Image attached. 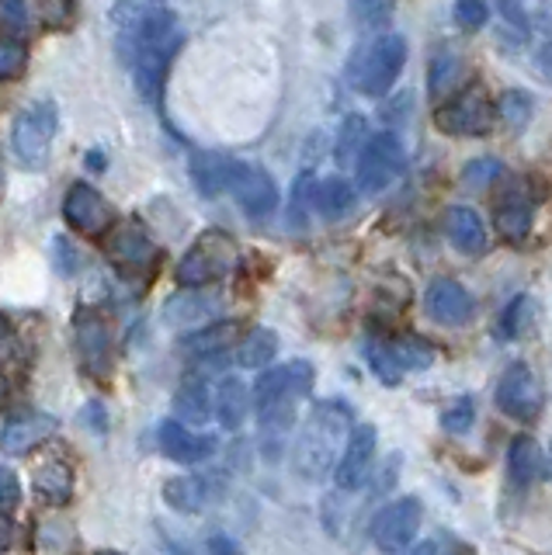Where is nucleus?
I'll list each match as a JSON object with an SVG mask.
<instances>
[{
  "instance_id": "obj_9",
  "label": "nucleus",
  "mask_w": 552,
  "mask_h": 555,
  "mask_svg": "<svg viewBox=\"0 0 552 555\" xmlns=\"http://www.w3.org/2000/svg\"><path fill=\"white\" fill-rule=\"evenodd\" d=\"M421 520H424L421 500L400 496V500L386 503V507L378 511L375 520H372V542H375V548L386 552V555H403L410 548L413 538H418Z\"/></svg>"
},
{
  "instance_id": "obj_12",
  "label": "nucleus",
  "mask_w": 552,
  "mask_h": 555,
  "mask_svg": "<svg viewBox=\"0 0 552 555\" xmlns=\"http://www.w3.org/2000/svg\"><path fill=\"white\" fill-rule=\"evenodd\" d=\"M63 219L70 222L77 233H84V236H101L115 222L112 219V205L105 202V195H101L98 188L84 184V181L70 184V191H66Z\"/></svg>"
},
{
  "instance_id": "obj_22",
  "label": "nucleus",
  "mask_w": 552,
  "mask_h": 555,
  "mask_svg": "<svg viewBox=\"0 0 552 555\" xmlns=\"http://www.w3.org/2000/svg\"><path fill=\"white\" fill-rule=\"evenodd\" d=\"M247 406H251V392L247 386L240 382L236 375H227L219 378V389L213 396V413L216 421L227 427V430H236L240 424L247 421Z\"/></svg>"
},
{
  "instance_id": "obj_35",
  "label": "nucleus",
  "mask_w": 552,
  "mask_h": 555,
  "mask_svg": "<svg viewBox=\"0 0 552 555\" xmlns=\"http://www.w3.org/2000/svg\"><path fill=\"white\" fill-rule=\"evenodd\" d=\"M497 112H500V118H504L508 129L522 132L525 121L531 118V94H525V91H504V94H500Z\"/></svg>"
},
{
  "instance_id": "obj_26",
  "label": "nucleus",
  "mask_w": 552,
  "mask_h": 555,
  "mask_svg": "<svg viewBox=\"0 0 552 555\" xmlns=\"http://www.w3.org/2000/svg\"><path fill=\"white\" fill-rule=\"evenodd\" d=\"M313 205L317 212L326 219H341L351 212L355 205V188L344 181V178H326L313 188Z\"/></svg>"
},
{
  "instance_id": "obj_41",
  "label": "nucleus",
  "mask_w": 552,
  "mask_h": 555,
  "mask_svg": "<svg viewBox=\"0 0 552 555\" xmlns=\"http://www.w3.org/2000/svg\"><path fill=\"white\" fill-rule=\"evenodd\" d=\"M393 4H355L351 14L361 22V28H383L389 17H393Z\"/></svg>"
},
{
  "instance_id": "obj_28",
  "label": "nucleus",
  "mask_w": 552,
  "mask_h": 555,
  "mask_svg": "<svg viewBox=\"0 0 552 555\" xmlns=\"http://www.w3.org/2000/svg\"><path fill=\"white\" fill-rule=\"evenodd\" d=\"M175 413H178V424H205L213 413V396L202 382H184L175 396Z\"/></svg>"
},
{
  "instance_id": "obj_1",
  "label": "nucleus",
  "mask_w": 552,
  "mask_h": 555,
  "mask_svg": "<svg viewBox=\"0 0 552 555\" xmlns=\"http://www.w3.org/2000/svg\"><path fill=\"white\" fill-rule=\"evenodd\" d=\"M309 389H313V364L309 361H285L279 369H268L254 382L251 392L261 430L271 438H282L296 424V406L309 396Z\"/></svg>"
},
{
  "instance_id": "obj_11",
  "label": "nucleus",
  "mask_w": 552,
  "mask_h": 555,
  "mask_svg": "<svg viewBox=\"0 0 552 555\" xmlns=\"http://www.w3.org/2000/svg\"><path fill=\"white\" fill-rule=\"evenodd\" d=\"M497 406L504 410L511 421L517 424H531L539 421V413L545 406V392H542V382L535 375L528 364H511V369L500 375L497 382Z\"/></svg>"
},
{
  "instance_id": "obj_14",
  "label": "nucleus",
  "mask_w": 552,
  "mask_h": 555,
  "mask_svg": "<svg viewBox=\"0 0 552 555\" xmlns=\"http://www.w3.org/2000/svg\"><path fill=\"white\" fill-rule=\"evenodd\" d=\"M424 309L435 323L459 326L473 317L476 302H473L470 288H465L462 282H455V278H438V282H431V288L424 295Z\"/></svg>"
},
{
  "instance_id": "obj_49",
  "label": "nucleus",
  "mask_w": 552,
  "mask_h": 555,
  "mask_svg": "<svg viewBox=\"0 0 552 555\" xmlns=\"http://www.w3.org/2000/svg\"><path fill=\"white\" fill-rule=\"evenodd\" d=\"M94 555H123V552H112V548H101V552H94Z\"/></svg>"
},
{
  "instance_id": "obj_23",
  "label": "nucleus",
  "mask_w": 552,
  "mask_h": 555,
  "mask_svg": "<svg viewBox=\"0 0 552 555\" xmlns=\"http://www.w3.org/2000/svg\"><path fill=\"white\" fill-rule=\"evenodd\" d=\"M36 493L46 500V503H66L74 496V473L70 465L53 459V462H42L36 468Z\"/></svg>"
},
{
  "instance_id": "obj_31",
  "label": "nucleus",
  "mask_w": 552,
  "mask_h": 555,
  "mask_svg": "<svg viewBox=\"0 0 552 555\" xmlns=\"http://www.w3.org/2000/svg\"><path fill=\"white\" fill-rule=\"evenodd\" d=\"M459 77H462V60L455 56L452 49H441L435 60H431V69H427V91H431V98L435 101H441L452 87L459 83Z\"/></svg>"
},
{
  "instance_id": "obj_19",
  "label": "nucleus",
  "mask_w": 552,
  "mask_h": 555,
  "mask_svg": "<svg viewBox=\"0 0 552 555\" xmlns=\"http://www.w3.org/2000/svg\"><path fill=\"white\" fill-rule=\"evenodd\" d=\"M493 216H497V230L508 243H525L531 233V205L525 198L522 188H508L504 195H497L493 202Z\"/></svg>"
},
{
  "instance_id": "obj_17",
  "label": "nucleus",
  "mask_w": 552,
  "mask_h": 555,
  "mask_svg": "<svg viewBox=\"0 0 552 555\" xmlns=\"http://www.w3.org/2000/svg\"><path fill=\"white\" fill-rule=\"evenodd\" d=\"M56 434V416L39 413V410H28L11 416L4 424V434H0V448L4 455H28L31 448H39L42 441H49Z\"/></svg>"
},
{
  "instance_id": "obj_15",
  "label": "nucleus",
  "mask_w": 552,
  "mask_h": 555,
  "mask_svg": "<svg viewBox=\"0 0 552 555\" xmlns=\"http://www.w3.org/2000/svg\"><path fill=\"white\" fill-rule=\"evenodd\" d=\"M108 254L126 271H150L157 264V243L150 240V233L136 219L115 225V233L108 240Z\"/></svg>"
},
{
  "instance_id": "obj_10",
  "label": "nucleus",
  "mask_w": 552,
  "mask_h": 555,
  "mask_svg": "<svg viewBox=\"0 0 552 555\" xmlns=\"http://www.w3.org/2000/svg\"><path fill=\"white\" fill-rule=\"evenodd\" d=\"M435 121H438L441 132L459 135V139H473V135L490 132L493 108H490L487 91H483V87H462L455 98H448L441 104Z\"/></svg>"
},
{
  "instance_id": "obj_34",
  "label": "nucleus",
  "mask_w": 552,
  "mask_h": 555,
  "mask_svg": "<svg viewBox=\"0 0 552 555\" xmlns=\"http://www.w3.org/2000/svg\"><path fill=\"white\" fill-rule=\"evenodd\" d=\"M528 35H531V25H528L525 8L514 4V0L500 4V39H504L508 46H525Z\"/></svg>"
},
{
  "instance_id": "obj_36",
  "label": "nucleus",
  "mask_w": 552,
  "mask_h": 555,
  "mask_svg": "<svg viewBox=\"0 0 552 555\" xmlns=\"http://www.w3.org/2000/svg\"><path fill=\"white\" fill-rule=\"evenodd\" d=\"M28 63V52L22 42H14V39H0V80H11V77H18L22 69Z\"/></svg>"
},
{
  "instance_id": "obj_21",
  "label": "nucleus",
  "mask_w": 552,
  "mask_h": 555,
  "mask_svg": "<svg viewBox=\"0 0 552 555\" xmlns=\"http://www.w3.org/2000/svg\"><path fill=\"white\" fill-rule=\"evenodd\" d=\"M445 233L462 254H483V250H487V230H483V219L476 216V208H465V205L448 208V212H445Z\"/></svg>"
},
{
  "instance_id": "obj_30",
  "label": "nucleus",
  "mask_w": 552,
  "mask_h": 555,
  "mask_svg": "<svg viewBox=\"0 0 552 555\" xmlns=\"http://www.w3.org/2000/svg\"><path fill=\"white\" fill-rule=\"evenodd\" d=\"M227 164H230V156H222V153H198L195 160H192V181L198 184L202 195H222V181H227Z\"/></svg>"
},
{
  "instance_id": "obj_5",
  "label": "nucleus",
  "mask_w": 552,
  "mask_h": 555,
  "mask_svg": "<svg viewBox=\"0 0 552 555\" xmlns=\"http://www.w3.org/2000/svg\"><path fill=\"white\" fill-rule=\"evenodd\" d=\"M240 260V250H236V240L222 230H205L195 243L192 250L181 257L178 264V285L184 288H202V285H213L219 278L233 274Z\"/></svg>"
},
{
  "instance_id": "obj_37",
  "label": "nucleus",
  "mask_w": 552,
  "mask_h": 555,
  "mask_svg": "<svg viewBox=\"0 0 552 555\" xmlns=\"http://www.w3.org/2000/svg\"><path fill=\"white\" fill-rule=\"evenodd\" d=\"M473 416H476V403L470 396H462L459 403H452L445 410V416H441V427L445 430H452V434H465L473 427Z\"/></svg>"
},
{
  "instance_id": "obj_25",
  "label": "nucleus",
  "mask_w": 552,
  "mask_h": 555,
  "mask_svg": "<svg viewBox=\"0 0 552 555\" xmlns=\"http://www.w3.org/2000/svg\"><path fill=\"white\" fill-rule=\"evenodd\" d=\"M274 354H279V337L268 326L247 330V337L236 344V364H244V369H265L268 361H274Z\"/></svg>"
},
{
  "instance_id": "obj_18",
  "label": "nucleus",
  "mask_w": 552,
  "mask_h": 555,
  "mask_svg": "<svg viewBox=\"0 0 552 555\" xmlns=\"http://www.w3.org/2000/svg\"><path fill=\"white\" fill-rule=\"evenodd\" d=\"M161 451L181 465H198L216 451V438H209V434H192L178 421H164L161 424Z\"/></svg>"
},
{
  "instance_id": "obj_2",
  "label": "nucleus",
  "mask_w": 552,
  "mask_h": 555,
  "mask_svg": "<svg viewBox=\"0 0 552 555\" xmlns=\"http://www.w3.org/2000/svg\"><path fill=\"white\" fill-rule=\"evenodd\" d=\"M348 427H351V410L337 403V399H326V403L313 406L296 441V468L303 479H323L326 473H334L337 448H344L351 438Z\"/></svg>"
},
{
  "instance_id": "obj_13",
  "label": "nucleus",
  "mask_w": 552,
  "mask_h": 555,
  "mask_svg": "<svg viewBox=\"0 0 552 555\" xmlns=\"http://www.w3.org/2000/svg\"><path fill=\"white\" fill-rule=\"evenodd\" d=\"M77 351L84 369L91 375H108L112 372V326L98 309H80L77 312Z\"/></svg>"
},
{
  "instance_id": "obj_24",
  "label": "nucleus",
  "mask_w": 552,
  "mask_h": 555,
  "mask_svg": "<svg viewBox=\"0 0 552 555\" xmlns=\"http://www.w3.org/2000/svg\"><path fill=\"white\" fill-rule=\"evenodd\" d=\"M240 337V323L227 320V323H213V326H202L195 334L184 337V351H192L198 358H213L219 351H227L230 344H236Z\"/></svg>"
},
{
  "instance_id": "obj_29",
  "label": "nucleus",
  "mask_w": 552,
  "mask_h": 555,
  "mask_svg": "<svg viewBox=\"0 0 552 555\" xmlns=\"http://www.w3.org/2000/svg\"><path fill=\"white\" fill-rule=\"evenodd\" d=\"M386 351L396 364V372H407V369H427L431 361H435V351H431V344L421 340V337H389L383 340Z\"/></svg>"
},
{
  "instance_id": "obj_16",
  "label": "nucleus",
  "mask_w": 552,
  "mask_h": 555,
  "mask_svg": "<svg viewBox=\"0 0 552 555\" xmlns=\"http://www.w3.org/2000/svg\"><path fill=\"white\" fill-rule=\"evenodd\" d=\"M375 427L372 424H361L351 430L348 444H344L341 459H337V468H334V482L341 490H355V486L365 482L369 468H372V459H375Z\"/></svg>"
},
{
  "instance_id": "obj_20",
  "label": "nucleus",
  "mask_w": 552,
  "mask_h": 555,
  "mask_svg": "<svg viewBox=\"0 0 552 555\" xmlns=\"http://www.w3.org/2000/svg\"><path fill=\"white\" fill-rule=\"evenodd\" d=\"M181 39L178 42H167V46H157V49H146L143 56L132 60V77H136V91L143 98L157 101L161 98V87H164V77H167V66L175 60Z\"/></svg>"
},
{
  "instance_id": "obj_44",
  "label": "nucleus",
  "mask_w": 552,
  "mask_h": 555,
  "mask_svg": "<svg viewBox=\"0 0 552 555\" xmlns=\"http://www.w3.org/2000/svg\"><path fill=\"white\" fill-rule=\"evenodd\" d=\"M209 555H244V552H240V545L233 542L230 534H213L209 538Z\"/></svg>"
},
{
  "instance_id": "obj_40",
  "label": "nucleus",
  "mask_w": 552,
  "mask_h": 555,
  "mask_svg": "<svg viewBox=\"0 0 552 555\" xmlns=\"http://www.w3.org/2000/svg\"><path fill=\"white\" fill-rule=\"evenodd\" d=\"M497 178H500V164L490 160V156H487V160H470V164H465V170H462V181L476 184V188H487Z\"/></svg>"
},
{
  "instance_id": "obj_6",
  "label": "nucleus",
  "mask_w": 552,
  "mask_h": 555,
  "mask_svg": "<svg viewBox=\"0 0 552 555\" xmlns=\"http://www.w3.org/2000/svg\"><path fill=\"white\" fill-rule=\"evenodd\" d=\"M355 164H358L355 167L358 191H365V195H378V191H386L403 173L407 153H403V143L393 132H375L365 143V150L358 153Z\"/></svg>"
},
{
  "instance_id": "obj_42",
  "label": "nucleus",
  "mask_w": 552,
  "mask_h": 555,
  "mask_svg": "<svg viewBox=\"0 0 552 555\" xmlns=\"http://www.w3.org/2000/svg\"><path fill=\"white\" fill-rule=\"evenodd\" d=\"M18 500H22V482H18V476H14L11 468H0V511L14 507Z\"/></svg>"
},
{
  "instance_id": "obj_39",
  "label": "nucleus",
  "mask_w": 552,
  "mask_h": 555,
  "mask_svg": "<svg viewBox=\"0 0 552 555\" xmlns=\"http://www.w3.org/2000/svg\"><path fill=\"white\" fill-rule=\"evenodd\" d=\"M487 14H490V8L483 4V0H459L455 4V22L465 31H476V28L487 25Z\"/></svg>"
},
{
  "instance_id": "obj_4",
  "label": "nucleus",
  "mask_w": 552,
  "mask_h": 555,
  "mask_svg": "<svg viewBox=\"0 0 552 555\" xmlns=\"http://www.w3.org/2000/svg\"><path fill=\"white\" fill-rule=\"evenodd\" d=\"M115 17H118V56L129 66L146 49L178 42L175 11L164 4H118Z\"/></svg>"
},
{
  "instance_id": "obj_38",
  "label": "nucleus",
  "mask_w": 552,
  "mask_h": 555,
  "mask_svg": "<svg viewBox=\"0 0 552 555\" xmlns=\"http://www.w3.org/2000/svg\"><path fill=\"white\" fill-rule=\"evenodd\" d=\"M365 143H369V139H365V121H361V118H348V126H344V132H341L337 156H341V160H351V156L358 160V153L365 150Z\"/></svg>"
},
{
  "instance_id": "obj_46",
  "label": "nucleus",
  "mask_w": 552,
  "mask_h": 555,
  "mask_svg": "<svg viewBox=\"0 0 552 555\" xmlns=\"http://www.w3.org/2000/svg\"><path fill=\"white\" fill-rule=\"evenodd\" d=\"M11 545V520L0 517V552H4Z\"/></svg>"
},
{
  "instance_id": "obj_45",
  "label": "nucleus",
  "mask_w": 552,
  "mask_h": 555,
  "mask_svg": "<svg viewBox=\"0 0 552 555\" xmlns=\"http://www.w3.org/2000/svg\"><path fill=\"white\" fill-rule=\"evenodd\" d=\"M535 66H539V74L552 83V42H545L539 52H535Z\"/></svg>"
},
{
  "instance_id": "obj_47",
  "label": "nucleus",
  "mask_w": 552,
  "mask_h": 555,
  "mask_svg": "<svg viewBox=\"0 0 552 555\" xmlns=\"http://www.w3.org/2000/svg\"><path fill=\"white\" fill-rule=\"evenodd\" d=\"M403 555H438V548L431 545V542H424V545H418V548H407Z\"/></svg>"
},
{
  "instance_id": "obj_43",
  "label": "nucleus",
  "mask_w": 552,
  "mask_h": 555,
  "mask_svg": "<svg viewBox=\"0 0 552 555\" xmlns=\"http://www.w3.org/2000/svg\"><path fill=\"white\" fill-rule=\"evenodd\" d=\"M0 17H4V25L11 31L28 28V8L22 4V0H4V4H0Z\"/></svg>"
},
{
  "instance_id": "obj_33",
  "label": "nucleus",
  "mask_w": 552,
  "mask_h": 555,
  "mask_svg": "<svg viewBox=\"0 0 552 555\" xmlns=\"http://www.w3.org/2000/svg\"><path fill=\"white\" fill-rule=\"evenodd\" d=\"M531 323V299L528 295H517V299L508 302V309L500 312V320H497V337L500 340H514V337H522L525 330Z\"/></svg>"
},
{
  "instance_id": "obj_3",
  "label": "nucleus",
  "mask_w": 552,
  "mask_h": 555,
  "mask_svg": "<svg viewBox=\"0 0 552 555\" xmlns=\"http://www.w3.org/2000/svg\"><path fill=\"white\" fill-rule=\"evenodd\" d=\"M403 66H407V42L400 35L386 31V35H375V39H369L355 52L348 63V80L358 94L383 98L393 91V83L403 74Z\"/></svg>"
},
{
  "instance_id": "obj_7",
  "label": "nucleus",
  "mask_w": 552,
  "mask_h": 555,
  "mask_svg": "<svg viewBox=\"0 0 552 555\" xmlns=\"http://www.w3.org/2000/svg\"><path fill=\"white\" fill-rule=\"evenodd\" d=\"M56 126H60V112L53 101H36L28 112L18 115L14 121V153H18V160L25 167H42L49 160V150H53V135H56Z\"/></svg>"
},
{
  "instance_id": "obj_8",
  "label": "nucleus",
  "mask_w": 552,
  "mask_h": 555,
  "mask_svg": "<svg viewBox=\"0 0 552 555\" xmlns=\"http://www.w3.org/2000/svg\"><path fill=\"white\" fill-rule=\"evenodd\" d=\"M222 191L233 195L236 205L254 219L271 216L274 208H279V188H274L271 173L257 164L236 160V156H230V164H227V181H222Z\"/></svg>"
},
{
  "instance_id": "obj_32",
  "label": "nucleus",
  "mask_w": 552,
  "mask_h": 555,
  "mask_svg": "<svg viewBox=\"0 0 552 555\" xmlns=\"http://www.w3.org/2000/svg\"><path fill=\"white\" fill-rule=\"evenodd\" d=\"M508 465H511L514 482H531L542 468V448L531 438H514L511 451H508Z\"/></svg>"
},
{
  "instance_id": "obj_48",
  "label": "nucleus",
  "mask_w": 552,
  "mask_h": 555,
  "mask_svg": "<svg viewBox=\"0 0 552 555\" xmlns=\"http://www.w3.org/2000/svg\"><path fill=\"white\" fill-rule=\"evenodd\" d=\"M91 167H94V170L105 167V164H101V153H91Z\"/></svg>"
},
{
  "instance_id": "obj_27",
  "label": "nucleus",
  "mask_w": 552,
  "mask_h": 555,
  "mask_svg": "<svg viewBox=\"0 0 552 555\" xmlns=\"http://www.w3.org/2000/svg\"><path fill=\"white\" fill-rule=\"evenodd\" d=\"M164 500L181 514H198L209 500V490H205V479L198 476H175L164 482Z\"/></svg>"
}]
</instances>
